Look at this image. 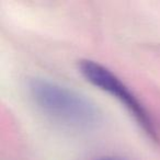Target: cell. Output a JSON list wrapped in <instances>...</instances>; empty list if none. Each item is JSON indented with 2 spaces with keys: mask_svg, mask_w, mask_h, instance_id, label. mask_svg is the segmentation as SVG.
Listing matches in <instances>:
<instances>
[{
  "mask_svg": "<svg viewBox=\"0 0 160 160\" xmlns=\"http://www.w3.org/2000/svg\"><path fill=\"white\" fill-rule=\"evenodd\" d=\"M30 99L38 110L65 127L87 131L101 121V113L92 101L69 88L44 78L28 82Z\"/></svg>",
  "mask_w": 160,
  "mask_h": 160,
  "instance_id": "cell-1",
  "label": "cell"
},
{
  "mask_svg": "<svg viewBox=\"0 0 160 160\" xmlns=\"http://www.w3.org/2000/svg\"><path fill=\"white\" fill-rule=\"evenodd\" d=\"M80 73L88 82L110 94L112 98L120 102L135 122L139 125L144 133L152 139V142L160 144V129L157 125L152 113L147 109L146 104L138 98V96L126 85L115 72L107 66L91 59H82L78 64Z\"/></svg>",
  "mask_w": 160,
  "mask_h": 160,
  "instance_id": "cell-2",
  "label": "cell"
},
{
  "mask_svg": "<svg viewBox=\"0 0 160 160\" xmlns=\"http://www.w3.org/2000/svg\"><path fill=\"white\" fill-rule=\"evenodd\" d=\"M96 160H125V159H121V158H114V157H104V158H99Z\"/></svg>",
  "mask_w": 160,
  "mask_h": 160,
  "instance_id": "cell-3",
  "label": "cell"
}]
</instances>
